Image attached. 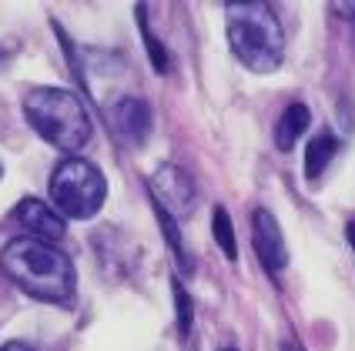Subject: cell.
Returning <instances> with one entry per match:
<instances>
[{"instance_id": "2", "label": "cell", "mask_w": 355, "mask_h": 351, "mask_svg": "<svg viewBox=\"0 0 355 351\" xmlns=\"http://www.w3.org/2000/svg\"><path fill=\"white\" fill-rule=\"evenodd\" d=\"M225 30H228V47L248 71L255 74H272L282 67L285 57V34L278 14L261 3H225Z\"/></svg>"}, {"instance_id": "1", "label": "cell", "mask_w": 355, "mask_h": 351, "mask_svg": "<svg viewBox=\"0 0 355 351\" xmlns=\"http://www.w3.org/2000/svg\"><path fill=\"white\" fill-rule=\"evenodd\" d=\"M0 268L20 291H27L37 301H51V305H67L78 288L74 261L40 237L7 241V248L0 251Z\"/></svg>"}, {"instance_id": "8", "label": "cell", "mask_w": 355, "mask_h": 351, "mask_svg": "<svg viewBox=\"0 0 355 351\" xmlns=\"http://www.w3.org/2000/svg\"><path fill=\"white\" fill-rule=\"evenodd\" d=\"M111 127L124 144H144L151 134V107L141 98H121L111 111Z\"/></svg>"}, {"instance_id": "4", "label": "cell", "mask_w": 355, "mask_h": 351, "mask_svg": "<svg viewBox=\"0 0 355 351\" xmlns=\"http://www.w3.org/2000/svg\"><path fill=\"white\" fill-rule=\"evenodd\" d=\"M107 197V181L98 164L84 157H64L51 174V201L64 217H94Z\"/></svg>"}, {"instance_id": "3", "label": "cell", "mask_w": 355, "mask_h": 351, "mask_svg": "<svg viewBox=\"0 0 355 351\" xmlns=\"http://www.w3.org/2000/svg\"><path fill=\"white\" fill-rule=\"evenodd\" d=\"M24 114H27V124L47 144L67 151L71 157L78 154L80 147H87L91 137H94V124L87 117V107L67 87H34V91H27Z\"/></svg>"}, {"instance_id": "11", "label": "cell", "mask_w": 355, "mask_h": 351, "mask_svg": "<svg viewBox=\"0 0 355 351\" xmlns=\"http://www.w3.org/2000/svg\"><path fill=\"white\" fill-rule=\"evenodd\" d=\"M211 231H215V241H218V248L225 251V258H228V261H235L238 258L235 228H232V217H228V211H225L221 204L211 211Z\"/></svg>"}, {"instance_id": "13", "label": "cell", "mask_w": 355, "mask_h": 351, "mask_svg": "<svg viewBox=\"0 0 355 351\" xmlns=\"http://www.w3.org/2000/svg\"><path fill=\"white\" fill-rule=\"evenodd\" d=\"M171 294H175V308H178V332L188 334L191 332V321H195V305H191V294L184 291V285L171 278Z\"/></svg>"}, {"instance_id": "7", "label": "cell", "mask_w": 355, "mask_h": 351, "mask_svg": "<svg viewBox=\"0 0 355 351\" xmlns=\"http://www.w3.org/2000/svg\"><path fill=\"white\" fill-rule=\"evenodd\" d=\"M14 221L27 231V237H40V241H51V244H58L67 234L64 215L58 208H51L47 201H37V197H24L14 208Z\"/></svg>"}, {"instance_id": "17", "label": "cell", "mask_w": 355, "mask_h": 351, "mask_svg": "<svg viewBox=\"0 0 355 351\" xmlns=\"http://www.w3.org/2000/svg\"><path fill=\"white\" fill-rule=\"evenodd\" d=\"M338 7H342L345 14H355V3H338Z\"/></svg>"}, {"instance_id": "10", "label": "cell", "mask_w": 355, "mask_h": 351, "mask_svg": "<svg viewBox=\"0 0 355 351\" xmlns=\"http://www.w3.org/2000/svg\"><path fill=\"white\" fill-rule=\"evenodd\" d=\"M338 151V137L332 131H318L312 141H309V147H305V177L312 181L318 177L329 164H332V157Z\"/></svg>"}, {"instance_id": "16", "label": "cell", "mask_w": 355, "mask_h": 351, "mask_svg": "<svg viewBox=\"0 0 355 351\" xmlns=\"http://www.w3.org/2000/svg\"><path fill=\"white\" fill-rule=\"evenodd\" d=\"M345 237H349V244H352V251H355V221L345 228Z\"/></svg>"}, {"instance_id": "9", "label": "cell", "mask_w": 355, "mask_h": 351, "mask_svg": "<svg viewBox=\"0 0 355 351\" xmlns=\"http://www.w3.org/2000/svg\"><path fill=\"white\" fill-rule=\"evenodd\" d=\"M309 124H312V114H309V107H305V104H288V107H285V114L278 117V127H275V144H278V151H292L298 137L309 131Z\"/></svg>"}, {"instance_id": "12", "label": "cell", "mask_w": 355, "mask_h": 351, "mask_svg": "<svg viewBox=\"0 0 355 351\" xmlns=\"http://www.w3.org/2000/svg\"><path fill=\"white\" fill-rule=\"evenodd\" d=\"M138 24H141V40H144V47H148V57H151V67L164 74L168 71V51H164V44H161L151 30H148V17H144V3H138Z\"/></svg>"}, {"instance_id": "15", "label": "cell", "mask_w": 355, "mask_h": 351, "mask_svg": "<svg viewBox=\"0 0 355 351\" xmlns=\"http://www.w3.org/2000/svg\"><path fill=\"white\" fill-rule=\"evenodd\" d=\"M0 351H31L27 345H20V341H10V345H3Z\"/></svg>"}, {"instance_id": "6", "label": "cell", "mask_w": 355, "mask_h": 351, "mask_svg": "<svg viewBox=\"0 0 355 351\" xmlns=\"http://www.w3.org/2000/svg\"><path fill=\"white\" fill-rule=\"evenodd\" d=\"M252 237H255V254L265 264L268 274H278L288 264V248H285V234L278 228L275 215L268 208H255L252 211Z\"/></svg>"}, {"instance_id": "5", "label": "cell", "mask_w": 355, "mask_h": 351, "mask_svg": "<svg viewBox=\"0 0 355 351\" xmlns=\"http://www.w3.org/2000/svg\"><path fill=\"white\" fill-rule=\"evenodd\" d=\"M151 188V201L164 208L171 217H188L195 211V201H198V191H195V181L184 174L181 168L175 164H161L155 177L148 181Z\"/></svg>"}, {"instance_id": "14", "label": "cell", "mask_w": 355, "mask_h": 351, "mask_svg": "<svg viewBox=\"0 0 355 351\" xmlns=\"http://www.w3.org/2000/svg\"><path fill=\"white\" fill-rule=\"evenodd\" d=\"M155 211H158V221H161V228H164V237H168L171 251H175L178 261L188 268V254H184V241H181V231H178V217H171L164 208H158V204H155Z\"/></svg>"}]
</instances>
